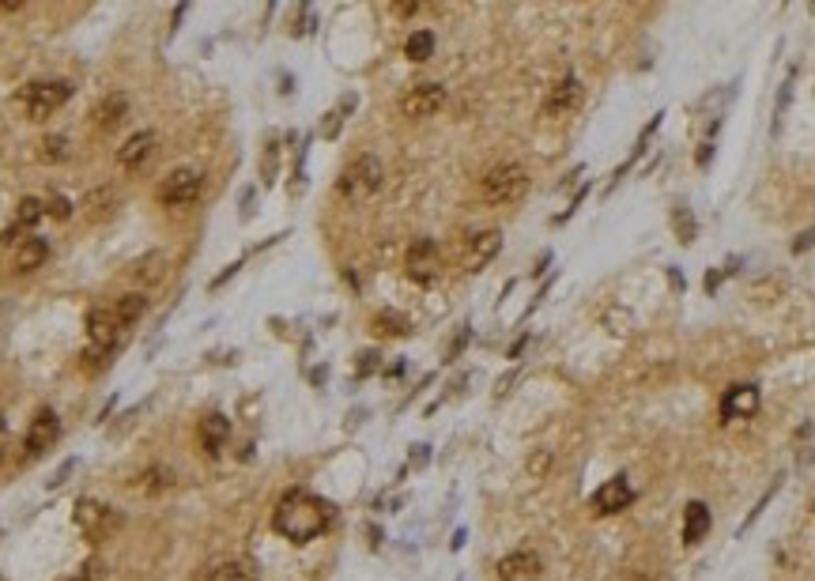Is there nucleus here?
Here are the masks:
<instances>
[{
    "mask_svg": "<svg viewBox=\"0 0 815 581\" xmlns=\"http://www.w3.org/2000/svg\"><path fill=\"white\" fill-rule=\"evenodd\" d=\"M333 525V506L310 491H287L272 514V528L291 544H310Z\"/></svg>",
    "mask_w": 815,
    "mask_h": 581,
    "instance_id": "f257e3e1",
    "label": "nucleus"
},
{
    "mask_svg": "<svg viewBox=\"0 0 815 581\" xmlns=\"http://www.w3.org/2000/svg\"><path fill=\"white\" fill-rule=\"evenodd\" d=\"M525 193H528V174L518 163H498V166H491L488 174H483V182H479V196L488 200V205H495V208L518 205Z\"/></svg>",
    "mask_w": 815,
    "mask_h": 581,
    "instance_id": "f03ea898",
    "label": "nucleus"
},
{
    "mask_svg": "<svg viewBox=\"0 0 815 581\" xmlns=\"http://www.w3.org/2000/svg\"><path fill=\"white\" fill-rule=\"evenodd\" d=\"M68 98H72V84L68 80H35V84H27L19 91L15 103L23 106L27 121H45V117H54Z\"/></svg>",
    "mask_w": 815,
    "mask_h": 581,
    "instance_id": "7ed1b4c3",
    "label": "nucleus"
},
{
    "mask_svg": "<svg viewBox=\"0 0 815 581\" xmlns=\"http://www.w3.org/2000/svg\"><path fill=\"white\" fill-rule=\"evenodd\" d=\"M381 178H386V170H381V163L374 155H359L355 163H347V170L340 174V196L347 200V205H363V200H370L377 189H381Z\"/></svg>",
    "mask_w": 815,
    "mask_h": 581,
    "instance_id": "20e7f679",
    "label": "nucleus"
},
{
    "mask_svg": "<svg viewBox=\"0 0 815 581\" xmlns=\"http://www.w3.org/2000/svg\"><path fill=\"white\" fill-rule=\"evenodd\" d=\"M200 193H204V174L193 170V166L170 170L166 178L159 182V189H156L163 208H189V205H196V200H200Z\"/></svg>",
    "mask_w": 815,
    "mask_h": 581,
    "instance_id": "39448f33",
    "label": "nucleus"
},
{
    "mask_svg": "<svg viewBox=\"0 0 815 581\" xmlns=\"http://www.w3.org/2000/svg\"><path fill=\"white\" fill-rule=\"evenodd\" d=\"M72 521H75V528H80L87 540H106L114 528L121 525V517L106 506V502H98V498H80V502H75Z\"/></svg>",
    "mask_w": 815,
    "mask_h": 581,
    "instance_id": "423d86ee",
    "label": "nucleus"
},
{
    "mask_svg": "<svg viewBox=\"0 0 815 581\" xmlns=\"http://www.w3.org/2000/svg\"><path fill=\"white\" fill-rule=\"evenodd\" d=\"M121 340H125V328L117 325L114 310H91L87 314V359H106Z\"/></svg>",
    "mask_w": 815,
    "mask_h": 581,
    "instance_id": "0eeeda50",
    "label": "nucleus"
},
{
    "mask_svg": "<svg viewBox=\"0 0 815 581\" xmlns=\"http://www.w3.org/2000/svg\"><path fill=\"white\" fill-rule=\"evenodd\" d=\"M442 106H446V87L442 84H416L400 95V114L412 117V121L435 117Z\"/></svg>",
    "mask_w": 815,
    "mask_h": 581,
    "instance_id": "6e6552de",
    "label": "nucleus"
},
{
    "mask_svg": "<svg viewBox=\"0 0 815 581\" xmlns=\"http://www.w3.org/2000/svg\"><path fill=\"white\" fill-rule=\"evenodd\" d=\"M404 268H408V280H416V284H435V280H438V272H442L438 245L430 242V238H416L412 245H408Z\"/></svg>",
    "mask_w": 815,
    "mask_h": 581,
    "instance_id": "1a4fd4ad",
    "label": "nucleus"
},
{
    "mask_svg": "<svg viewBox=\"0 0 815 581\" xmlns=\"http://www.w3.org/2000/svg\"><path fill=\"white\" fill-rule=\"evenodd\" d=\"M502 249V231H476L465 238V249H461V265L465 272H483Z\"/></svg>",
    "mask_w": 815,
    "mask_h": 581,
    "instance_id": "9d476101",
    "label": "nucleus"
},
{
    "mask_svg": "<svg viewBox=\"0 0 815 581\" xmlns=\"http://www.w3.org/2000/svg\"><path fill=\"white\" fill-rule=\"evenodd\" d=\"M61 438V419L54 408H42L31 426H27V457H42L45 449H54V442Z\"/></svg>",
    "mask_w": 815,
    "mask_h": 581,
    "instance_id": "9b49d317",
    "label": "nucleus"
},
{
    "mask_svg": "<svg viewBox=\"0 0 815 581\" xmlns=\"http://www.w3.org/2000/svg\"><path fill=\"white\" fill-rule=\"evenodd\" d=\"M634 502V487H630V479L627 476H611L608 484L593 495V514H619V510H627Z\"/></svg>",
    "mask_w": 815,
    "mask_h": 581,
    "instance_id": "f8f14e48",
    "label": "nucleus"
},
{
    "mask_svg": "<svg viewBox=\"0 0 815 581\" xmlns=\"http://www.w3.org/2000/svg\"><path fill=\"white\" fill-rule=\"evenodd\" d=\"M540 555L537 551H514L498 563V581H540Z\"/></svg>",
    "mask_w": 815,
    "mask_h": 581,
    "instance_id": "ddd939ff",
    "label": "nucleus"
},
{
    "mask_svg": "<svg viewBox=\"0 0 815 581\" xmlns=\"http://www.w3.org/2000/svg\"><path fill=\"white\" fill-rule=\"evenodd\" d=\"M578 103H581V84H578V75H563V80L551 87L548 103H544V114H548V117H567V114L578 110Z\"/></svg>",
    "mask_w": 815,
    "mask_h": 581,
    "instance_id": "4468645a",
    "label": "nucleus"
},
{
    "mask_svg": "<svg viewBox=\"0 0 815 581\" xmlns=\"http://www.w3.org/2000/svg\"><path fill=\"white\" fill-rule=\"evenodd\" d=\"M759 386H732L725 396H721V416L725 419H751L759 412Z\"/></svg>",
    "mask_w": 815,
    "mask_h": 581,
    "instance_id": "2eb2a0df",
    "label": "nucleus"
},
{
    "mask_svg": "<svg viewBox=\"0 0 815 581\" xmlns=\"http://www.w3.org/2000/svg\"><path fill=\"white\" fill-rule=\"evenodd\" d=\"M196 438H200V449L208 453V457H219V453L226 449V438H231V419L219 416V412L204 416V419H200V431H196Z\"/></svg>",
    "mask_w": 815,
    "mask_h": 581,
    "instance_id": "dca6fc26",
    "label": "nucleus"
},
{
    "mask_svg": "<svg viewBox=\"0 0 815 581\" xmlns=\"http://www.w3.org/2000/svg\"><path fill=\"white\" fill-rule=\"evenodd\" d=\"M151 155H156V133H136L117 147V166L121 170H140Z\"/></svg>",
    "mask_w": 815,
    "mask_h": 581,
    "instance_id": "f3484780",
    "label": "nucleus"
},
{
    "mask_svg": "<svg viewBox=\"0 0 815 581\" xmlns=\"http://www.w3.org/2000/svg\"><path fill=\"white\" fill-rule=\"evenodd\" d=\"M174 484H177V476H174V468H166V465H151V468H144V472L133 476V487H136L140 495H147V498L174 491Z\"/></svg>",
    "mask_w": 815,
    "mask_h": 581,
    "instance_id": "a211bd4d",
    "label": "nucleus"
},
{
    "mask_svg": "<svg viewBox=\"0 0 815 581\" xmlns=\"http://www.w3.org/2000/svg\"><path fill=\"white\" fill-rule=\"evenodd\" d=\"M709 533V510L706 502H687L683 510V544H699Z\"/></svg>",
    "mask_w": 815,
    "mask_h": 581,
    "instance_id": "6ab92c4d",
    "label": "nucleus"
},
{
    "mask_svg": "<svg viewBox=\"0 0 815 581\" xmlns=\"http://www.w3.org/2000/svg\"><path fill=\"white\" fill-rule=\"evenodd\" d=\"M45 257H49V242L45 238H23L19 249H15V268L19 272H35V268L45 265Z\"/></svg>",
    "mask_w": 815,
    "mask_h": 581,
    "instance_id": "aec40b11",
    "label": "nucleus"
},
{
    "mask_svg": "<svg viewBox=\"0 0 815 581\" xmlns=\"http://www.w3.org/2000/svg\"><path fill=\"white\" fill-rule=\"evenodd\" d=\"M125 110H129V98H125V95H106V98H102V106L95 110V125H98V129H114V125L125 121Z\"/></svg>",
    "mask_w": 815,
    "mask_h": 581,
    "instance_id": "412c9836",
    "label": "nucleus"
},
{
    "mask_svg": "<svg viewBox=\"0 0 815 581\" xmlns=\"http://www.w3.org/2000/svg\"><path fill=\"white\" fill-rule=\"evenodd\" d=\"M144 310H147V298L144 295H125V298H117V306H114V317H117V325L125 328V333H129V328L144 317Z\"/></svg>",
    "mask_w": 815,
    "mask_h": 581,
    "instance_id": "4be33fe9",
    "label": "nucleus"
},
{
    "mask_svg": "<svg viewBox=\"0 0 815 581\" xmlns=\"http://www.w3.org/2000/svg\"><path fill=\"white\" fill-rule=\"evenodd\" d=\"M370 328L377 336H408V333H412V321H408L404 314H397V310H381L370 321Z\"/></svg>",
    "mask_w": 815,
    "mask_h": 581,
    "instance_id": "5701e85b",
    "label": "nucleus"
},
{
    "mask_svg": "<svg viewBox=\"0 0 815 581\" xmlns=\"http://www.w3.org/2000/svg\"><path fill=\"white\" fill-rule=\"evenodd\" d=\"M672 231H676V238H679L683 245H691V242L699 238V223H695V212L687 208L683 200H679V205L672 208Z\"/></svg>",
    "mask_w": 815,
    "mask_h": 581,
    "instance_id": "b1692460",
    "label": "nucleus"
},
{
    "mask_svg": "<svg viewBox=\"0 0 815 581\" xmlns=\"http://www.w3.org/2000/svg\"><path fill=\"white\" fill-rule=\"evenodd\" d=\"M430 54H435V35H430V31L408 35V42H404V57H408V61L423 65V61H430Z\"/></svg>",
    "mask_w": 815,
    "mask_h": 581,
    "instance_id": "393cba45",
    "label": "nucleus"
},
{
    "mask_svg": "<svg viewBox=\"0 0 815 581\" xmlns=\"http://www.w3.org/2000/svg\"><path fill=\"white\" fill-rule=\"evenodd\" d=\"M38 159H42V163H65V159H72V140L61 136V133L45 136V140L38 144Z\"/></svg>",
    "mask_w": 815,
    "mask_h": 581,
    "instance_id": "a878e982",
    "label": "nucleus"
},
{
    "mask_svg": "<svg viewBox=\"0 0 815 581\" xmlns=\"http://www.w3.org/2000/svg\"><path fill=\"white\" fill-rule=\"evenodd\" d=\"M781 291H785L781 275H767V280L748 284V298H755V302H774V298H781Z\"/></svg>",
    "mask_w": 815,
    "mask_h": 581,
    "instance_id": "bb28decb",
    "label": "nucleus"
},
{
    "mask_svg": "<svg viewBox=\"0 0 815 581\" xmlns=\"http://www.w3.org/2000/svg\"><path fill=\"white\" fill-rule=\"evenodd\" d=\"M45 215V200H38V196H23L19 200V208H15V223L27 231V226H35L38 219Z\"/></svg>",
    "mask_w": 815,
    "mask_h": 581,
    "instance_id": "cd10ccee",
    "label": "nucleus"
},
{
    "mask_svg": "<svg viewBox=\"0 0 815 581\" xmlns=\"http://www.w3.org/2000/svg\"><path fill=\"white\" fill-rule=\"evenodd\" d=\"M204 581H253V570L246 563H219L216 570H208Z\"/></svg>",
    "mask_w": 815,
    "mask_h": 581,
    "instance_id": "c85d7f7f",
    "label": "nucleus"
},
{
    "mask_svg": "<svg viewBox=\"0 0 815 581\" xmlns=\"http://www.w3.org/2000/svg\"><path fill=\"white\" fill-rule=\"evenodd\" d=\"M163 265H166V257H163V254H151V257L136 261L133 275H140V280H147V284H156V280H163Z\"/></svg>",
    "mask_w": 815,
    "mask_h": 581,
    "instance_id": "c756f323",
    "label": "nucleus"
},
{
    "mask_svg": "<svg viewBox=\"0 0 815 581\" xmlns=\"http://www.w3.org/2000/svg\"><path fill=\"white\" fill-rule=\"evenodd\" d=\"M45 215L68 219V215H72V200H68V196H49V200H45Z\"/></svg>",
    "mask_w": 815,
    "mask_h": 581,
    "instance_id": "7c9ffc66",
    "label": "nucleus"
},
{
    "mask_svg": "<svg viewBox=\"0 0 815 581\" xmlns=\"http://www.w3.org/2000/svg\"><path fill=\"white\" fill-rule=\"evenodd\" d=\"M377 359H381L377 351H363V356H359V366H355V374H359V377H363V374H374V370H377Z\"/></svg>",
    "mask_w": 815,
    "mask_h": 581,
    "instance_id": "2f4dec72",
    "label": "nucleus"
},
{
    "mask_svg": "<svg viewBox=\"0 0 815 581\" xmlns=\"http://www.w3.org/2000/svg\"><path fill=\"white\" fill-rule=\"evenodd\" d=\"M811 245H815V226H811V231H804V235L793 242V254H808Z\"/></svg>",
    "mask_w": 815,
    "mask_h": 581,
    "instance_id": "473e14b6",
    "label": "nucleus"
},
{
    "mask_svg": "<svg viewBox=\"0 0 815 581\" xmlns=\"http://www.w3.org/2000/svg\"><path fill=\"white\" fill-rule=\"evenodd\" d=\"M709 159H713V144L699 140V151H695V163H699V166H709Z\"/></svg>",
    "mask_w": 815,
    "mask_h": 581,
    "instance_id": "72a5a7b5",
    "label": "nucleus"
},
{
    "mask_svg": "<svg viewBox=\"0 0 815 581\" xmlns=\"http://www.w3.org/2000/svg\"><path fill=\"white\" fill-rule=\"evenodd\" d=\"M611 581H653V577H649V574H642V570H619Z\"/></svg>",
    "mask_w": 815,
    "mask_h": 581,
    "instance_id": "f704fd0d",
    "label": "nucleus"
},
{
    "mask_svg": "<svg viewBox=\"0 0 815 581\" xmlns=\"http://www.w3.org/2000/svg\"><path fill=\"white\" fill-rule=\"evenodd\" d=\"M340 121H344L340 110H337V114H328V121H325V129H321V133H325V136H337V133H340Z\"/></svg>",
    "mask_w": 815,
    "mask_h": 581,
    "instance_id": "c9c22d12",
    "label": "nucleus"
},
{
    "mask_svg": "<svg viewBox=\"0 0 815 581\" xmlns=\"http://www.w3.org/2000/svg\"><path fill=\"white\" fill-rule=\"evenodd\" d=\"M721 280H725V272H721V268H718V272H709V275H706V291L713 295V291L721 287Z\"/></svg>",
    "mask_w": 815,
    "mask_h": 581,
    "instance_id": "e433bc0d",
    "label": "nucleus"
},
{
    "mask_svg": "<svg viewBox=\"0 0 815 581\" xmlns=\"http://www.w3.org/2000/svg\"><path fill=\"white\" fill-rule=\"evenodd\" d=\"M72 468H75V461H65V468H61V472L54 476V479H49V487H61L65 479H68V472H72Z\"/></svg>",
    "mask_w": 815,
    "mask_h": 581,
    "instance_id": "4c0bfd02",
    "label": "nucleus"
},
{
    "mask_svg": "<svg viewBox=\"0 0 815 581\" xmlns=\"http://www.w3.org/2000/svg\"><path fill=\"white\" fill-rule=\"evenodd\" d=\"M548 465H551V457H548V453H540V457H532V461H528V468L537 472V476H540V472H544Z\"/></svg>",
    "mask_w": 815,
    "mask_h": 581,
    "instance_id": "58836bf2",
    "label": "nucleus"
},
{
    "mask_svg": "<svg viewBox=\"0 0 815 581\" xmlns=\"http://www.w3.org/2000/svg\"><path fill=\"white\" fill-rule=\"evenodd\" d=\"M393 12H397V15H416L419 5H393Z\"/></svg>",
    "mask_w": 815,
    "mask_h": 581,
    "instance_id": "ea45409f",
    "label": "nucleus"
},
{
    "mask_svg": "<svg viewBox=\"0 0 815 581\" xmlns=\"http://www.w3.org/2000/svg\"><path fill=\"white\" fill-rule=\"evenodd\" d=\"M669 280H672V287H676V291H683V275H679L676 268H669Z\"/></svg>",
    "mask_w": 815,
    "mask_h": 581,
    "instance_id": "a19ab883",
    "label": "nucleus"
},
{
    "mask_svg": "<svg viewBox=\"0 0 815 581\" xmlns=\"http://www.w3.org/2000/svg\"><path fill=\"white\" fill-rule=\"evenodd\" d=\"M0 453H5V419H0Z\"/></svg>",
    "mask_w": 815,
    "mask_h": 581,
    "instance_id": "79ce46f5",
    "label": "nucleus"
}]
</instances>
